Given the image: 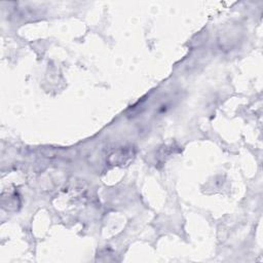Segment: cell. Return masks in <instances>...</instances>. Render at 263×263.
Wrapping results in <instances>:
<instances>
[{
  "label": "cell",
  "instance_id": "obj_1",
  "mask_svg": "<svg viewBox=\"0 0 263 263\" xmlns=\"http://www.w3.org/2000/svg\"><path fill=\"white\" fill-rule=\"evenodd\" d=\"M133 156L134 152L133 149H131V147L125 149L122 148L110 155V157H109V162L112 164H123L129 161Z\"/></svg>",
  "mask_w": 263,
  "mask_h": 263
}]
</instances>
